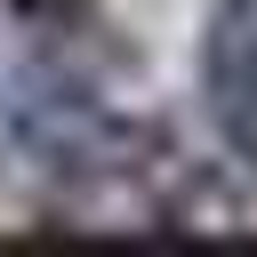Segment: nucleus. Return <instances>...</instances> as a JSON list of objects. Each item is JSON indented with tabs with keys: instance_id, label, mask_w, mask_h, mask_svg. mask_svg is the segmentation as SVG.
I'll list each match as a JSON object with an SVG mask.
<instances>
[{
	"instance_id": "nucleus-1",
	"label": "nucleus",
	"mask_w": 257,
	"mask_h": 257,
	"mask_svg": "<svg viewBox=\"0 0 257 257\" xmlns=\"http://www.w3.org/2000/svg\"><path fill=\"white\" fill-rule=\"evenodd\" d=\"M201 112L241 177H257V0H217L201 24Z\"/></svg>"
}]
</instances>
